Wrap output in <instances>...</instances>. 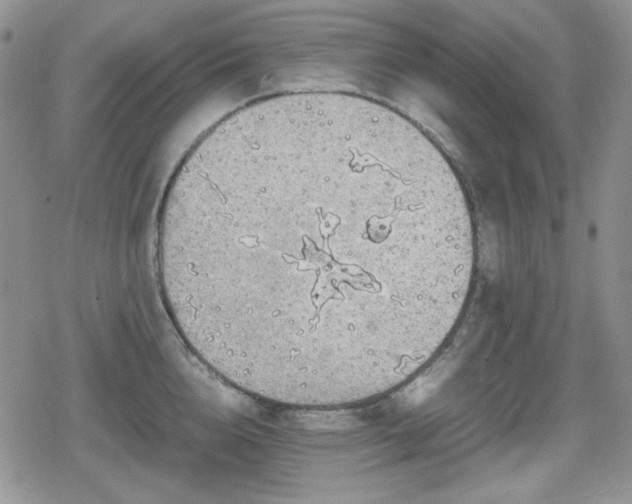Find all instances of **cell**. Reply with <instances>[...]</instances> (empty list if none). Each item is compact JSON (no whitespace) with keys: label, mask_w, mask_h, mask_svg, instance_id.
Here are the masks:
<instances>
[{"label":"cell","mask_w":632,"mask_h":504,"mask_svg":"<svg viewBox=\"0 0 632 504\" xmlns=\"http://www.w3.org/2000/svg\"><path fill=\"white\" fill-rule=\"evenodd\" d=\"M161 287L193 353L264 401L387 395L443 346L476 244L461 182L392 108L342 92L267 97L191 149L159 225Z\"/></svg>","instance_id":"6da1fadb"}]
</instances>
